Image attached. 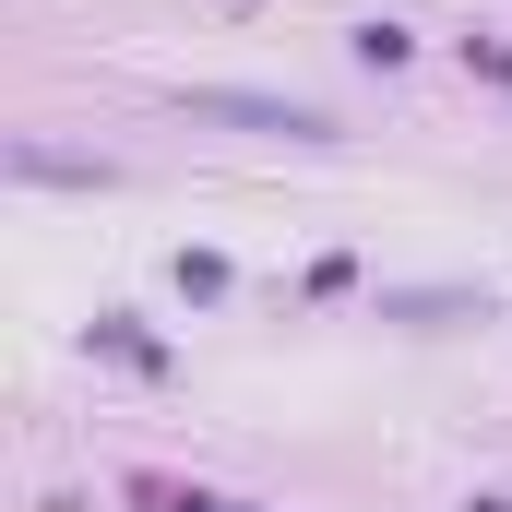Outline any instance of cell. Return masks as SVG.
I'll return each instance as SVG.
<instances>
[{
  "instance_id": "1",
  "label": "cell",
  "mask_w": 512,
  "mask_h": 512,
  "mask_svg": "<svg viewBox=\"0 0 512 512\" xmlns=\"http://www.w3.org/2000/svg\"><path fill=\"white\" fill-rule=\"evenodd\" d=\"M191 108H203V120H251V131H286V143H322V108H274V96H215V84H203V96H191Z\"/></svg>"
}]
</instances>
